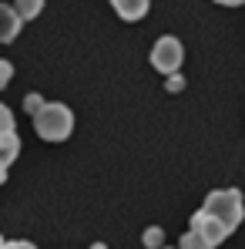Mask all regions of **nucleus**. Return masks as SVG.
<instances>
[{
    "label": "nucleus",
    "mask_w": 245,
    "mask_h": 249,
    "mask_svg": "<svg viewBox=\"0 0 245 249\" xmlns=\"http://www.w3.org/2000/svg\"><path fill=\"white\" fill-rule=\"evenodd\" d=\"M215 3H222V7H239V3H245V0H215Z\"/></svg>",
    "instance_id": "nucleus-15"
},
{
    "label": "nucleus",
    "mask_w": 245,
    "mask_h": 249,
    "mask_svg": "<svg viewBox=\"0 0 245 249\" xmlns=\"http://www.w3.org/2000/svg\"><path fill=\"white\" fill-rule=\"evenodd\" d=\"M91 249H108V246H101V243H94V246H91Z\"/></svg>",
    "instance_id": "nucleus-17"
},
{
    "label": "nucleus",
    "mask_w": 245,
    "mask_h": 249,
    "mask_svg": "<svg viewBox=\"0 0 245 249\" xmlns=\"http://www.w3.org/2000/svg\"><path fill=\"white\" fill-rule=\"evenodd\" d=\"M20 155V138H17V131H7V135H0V162H14Z\"/></svg>",
    "instance_id": "nucleus-7"
},
{
    "label": "nucleus",
    "mask_w": 245,
    "mask_h": 249,
    "mask_svg": "<svg viewBox=\"0 0 245 249\" xmlns=\"http://www.w3.org/2000/svg\"><path fill=\"white\" fill-rule=\"evenodd\" d=\"M14 7H17V14H20L24 20H34L44 10V0H14Z\"/></svg>",
    "instance_id": "nucleus-9"
},
{
    "label": "nucleus",
    "mask_w": 245,
    "mask_h": 249,
    "mask_svg": "<svg viewBox=\"0 0 245 249\" xmlns=\"http://www.w3.org/2000/svg\"><path fill=\"white\" fill-rule=\"evenodd\" d=\"M20 27H24V17L17 14V7H10V3H0V44L17 41Z\"/></svg>",
    "instance_id": "nucleus-5"
},
{
    "label": "nucleus",
    "mask_w": 245,
    "mask_h": 249,
    "mask_svg": "<svg viewBox=\"0 0 245 249\" xmlns=\"http://www.w3.org/2000/svg\"><path fill=\"white\" fill-rule=\"evenodd\" d=\"M10 78H14V64L10 61H0V88H7Z\"/></svg>",
    "instance_id": "nucleus-11"
},
{
    "label": "nucleus",
    "mask_w": 245,
    "mask_h": 249,
    "mask_svg": "<svg viewBox=\"0 0 245 249\" xmlns=\"http://www.w3.org/2000/svg\"><path fill=\"white\" fill-rule=\"evenodd\" d=\"M202 209L208 215H215L229 232H235L245 219V199H242L239 189H215V192H208Z\"/></svg>",
    "instance_id": "nucleus-2"
},
{
    "label": "nucleus",
    "mask_w": 245,
    "mask_h": 249,
    "mask_svg": "<svg viewBox=\"0 0 245 249\" xmlns=\"http://www.w3.org/2000/svg\"><path fill=\"white\" fill-rule=\"evenodd\" d=\"M3 249H37L34 243H20V239H14V243H3Z\"/></svg>",
    "instance_id": "nucleus-14"
},
{
    "label": "nucleus",
    "mask_w": 245,
    "mask_h": 249,
    "mask_svg": "<svg viewBox=\"0 0 245 249\" xmlns=\"http://www.w3.org/2000/svg\"><path fill=\"white\" fill-rule=\"evenodd\" d=\"M181 61H185V47L178 37H158L155 47H151V68L155 71H162V74H178V68H181Z\"/></svg>",
    "instance_id": "nucleus-3"
},
{
    "label": "nucleus",
    "mask_w": 245,
    "mask_h": 249,
    "mask_svg": "<svg viewBox=\"0 0 245 249\" xmlns=\"http://www.w3.org/2000/svg\"><path fill=\"white\" fill-rule=\"evenodd\" d=\"M111 7H114V14L121 20H141L148 14L151 0H111Z\"/></svg>",
    "instance_id": "nucleus-6"
},
{
    "label": "nucleus",
    "mask_w": 245,
    "mask_h": 249,
    "mask_svg": "<svg viewBox=\"0 0 245 249\" xmlns=\"http://www.w3.org/2000/svg\"><path fill=\"white\" fill-rule=\"evenodd\" d=\"M41 105H44L41 94H27V101H24V108H27L31 115H37V111H41Z\"/></svg>",
    "instance_id": "nucleus-12"
},
{
    "label": "nucleus",
    "mask_w": 245,
    "mask_h": 249,
    "mask_svg": "<svg viewBox=\"0 0 245 249\" xmlns=\"http://www.w3.org/2000/svg\"><path fill=\"white\" fill-rule=\"evenodd\" d=\"M178 249H215V246H212V243L205 239V236L198 232V229H192V226H188V232L181 236V243H178Z\"/></svg>",
    "instance_id": "nucleus-8"
},
{
    "label": "nucleus",
    "mask_w": 245,
    "mask_h": 249,
    "mask_svg": "<svg viewBox=\"0 0 245 249\" xmlns=\"http://www.w3.org/2000/svg\"><path fill=\"white\" fill-rule=\"evenodd\" d=\"M0 249H3V236H0Z\"/></svg>",
    "instance_id": "nucleus-18"
},
{
    "label": "nucleus",
    "mask_w": 245,
    "mask_h": 249,
    "mask_svg": "<svg viewBox=\"0 0 245 249\" xmlns=\"http://www.w3.org/2000/svg\"><path fill=\"white\" fill-rule=\"evenodd\" d=\"M7 182V162H0V185Z\"/></svg>",
    "instance_id": "nucleus-16"
},
{
    "label": "nucleus",
    "mask_w": 245,
    "mask_h": 249,
    "mask_svg": "<svg viewBox=\"0 0 245 249\" xmlns=\"http://www.w3.org/2000/svg\"><path fill=\"white\" fill-rule=\"evenodd\" d=\"M145 246H162V229H148V232H145Z\"/></svg>",
    "instance_id": "nucleus-13"
},
{
    "label": "nucleus",
    "mask_w": 245,
    "mask_h": 249,
    "mask_svg": "<svg viewBox=\"0 0 245 249\" xmlns=\"http://www.w3.org/2000/svg\"><path fill=\"white\" fill-rule=\"evenodd\" d=\"M34 128L44 142H64L74 131V111L61 101H44L41 111L34 115Z\"/></svg>",
    "instance_id": "nucleus-1"
},
{
    "label": "nucleus",
    "mask_w": 245,
    "mask_h": 249,
    "mask_svg": "<svg viewBox=\"0 0 245 249\" xmlns=\"http://www.w3.org/2000/svg\"><path fill=\"white\" fill-rule=\"evenodd\" d=\"M192 229H198V232H202V236L208 239V243H212V246H222V243L232 236V232H229V229H225V226H222L215 215H208L205 209H198V212L192 215Z\"/></svg>",
    "instance_id": "nucleus-4"
},
{
    "label": "nucleus",
    "mask_w": 245,
    "mask_h": 249,
    "mask_svg": "<svg viewBox=\"0 0 245 249\" xmlns=\"http://www.w3.org/2000/svg\"><path fill=\"white\" fill-rule=\"evenodd\" d=\"M7 131H14V111L7 105H0V135H7Z\"/></svg>",
    "instance_id": "nucleus-10"
}]
</instances>
